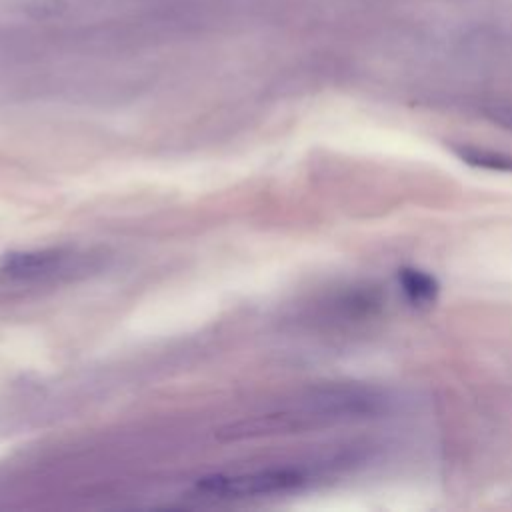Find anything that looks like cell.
<instances>
[{
	"mask_svg": "<svg viewBox=\"0 0 512 512\" xmlns=\"http://www.w3.org/2000/svg\"><path fill=\"white\" fill-rule=\"evenodd\" d=\"M304 474L294 468H270L234 476H208L196 484V492L208 498H248L286 492L304 484Z\"/></svg>",
	"mask_w": 512,
	"mask_h": 512,
	"instance_id": "1",
	"label": "cell"
},
{
	"mask_svg": "<svg viewBox=\"0 0 512 512\" xmlns=\"http://www.w3.org/2000/svg\"><path fill=\"white\" fill-rule=\"evenodd\" d=\"M456 154L470 166L486 168V170H498V172H512V156L504 152H492V150H482V148H454Z\"/></svg>",
	"mask_w": 512,
	"mask_h": 512,
	"instance_id": "4",
	"label": "cell"
},
{
	"mask_svg": "<svg viewBox=\"0 0 512 512\" xmlns=\"http://www.w3.org/2000/svg\"><path fill=\"white\" fill-rule=\"evenodd\" d=\"M84 260V254H74L62 248L10 254L0 262V284L72 276L74 270H82Z\"/></svg>",
	"mask_w": 512,
	"mask_h": 512,
	"instance_id": "2",
	"label": "cell"
},
{
	"mask_svg": "<svg viewBox=\"0 0 512 512\" xmlns=\"http://www.w3.org/2000/svg\"><path fill=\"white\" fill-rule=\"evenodd\" d=\"M398 282L402 292L414 306H430L438 294V282L434 276L418 268H402L398 272Z\"/></svg>",
	"mask_w": 512,
	"mask_h": 512,
	"instance_id": "3",
	"label": "cell"
},
{
	"mask_svg": "<svg viewBox=\"0 0 512 512\" xmlns=\"http://www.w3.org/2000/svg\"><path fill=\"white\" fill-rule=\"evenodd\" d=\"M494 122L512 130V106H496L486 112Z\"/></svg>",
	"mask_w": 512,
	"mask_h": 512,
	"instance_id": "5",
	"label": "cell"
}]
</instances>
